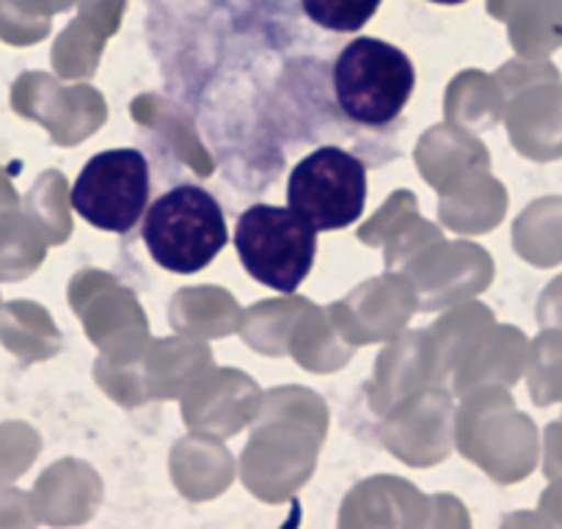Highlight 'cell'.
<instances>
[{"mask_svg":"<svg viewBox=\"0 0 562 529\" xmlns=\"http://www.w3.org/2000/svg\"><path fill=\"white\" fill-rule=\"evenodd\" d=\"M144 243L166 271H202L226 246L224 210L204 188L188 182L171 188L147 210Z\"/></svg>","mask_w":562,"mask_h":529,"instance_id":"obj_2","label":"cell"},{"mask_svg":"<svg viewBox=\"0 0 562 529\" xmlns=\"http://www.w3.org/2000/svg\"><path fill=\"white\" fill-rule=\"evenodd\" d=\"M416 69L400 47L361 36L334 61V97L345 116L361 127H386L408 105Z\"/></svg>","mask_w":562,"mask_h":529,"instance_id":"obj_1","label":"cell"},{"mask_svg":"<svg viewBox=\"0 0 562 529\" xmlns=\"http://www.w3.org/2000/svg\"><path fill=\"white\" fill-rule=\"evenodd\" d=\"M306 18L331 34H353L375 18L381 0H299Z\"/></svg>","mask_w":562,"mask_h":529,"instance_id":"obj_6","label":"cell"},{"mask_svg":"<svg viewBox=\"0 0 562 529\" xmlns=\"http://www.w3.org/2000/svg\"><path fill=\"white\" fill-rule=\"evenodd\" d=\"M288 202L317 232L345 229L364 213L367 166L348 149H315L290 175Z\"/></svg>","mask_w":562,"mask_h":529,"instance_id":"obj_5","label":"cell"},{"mask_svg":"<svg viewBox=\"0 0 562 529\" xmlns=\"http://www.w3.org/2000/svg\"><path fill=\"white\" fill-rule=\"evenodd\" d=\"M149 191L147 158L138 149H108L83 166L69 202L86 224L124 235L147 213Z\"/></svg>","mask_w":562,"mask_h":529,"instance_id":"obj_4","label":"cell"},{"mask_svg":"<svg viewBox=\"0 0 562 529\" xmlns=\"http://www.w3.org/2000/svg\"><path fill=\"white\" fill-rule=\"evenodd\" d=\"M235 248L262 288L295 293L315 264L317 229L290 207L254 204L237 218Z\"/></svg>","mask_w":562,"mask_h":529,"instance_id":"obj_3","label":"cell"},{"mask_svg":"<svg viewBox=\"0 0 562 529\" xmlns=\"http://www.w3.org/2000/svg\"><path fill=\"white\" fill-rule=\"evenodd\" d=\"M428 3H439V7H458V3H467V0H428Z\"/></svg>","mask_w":562,"mask_h":529,"instance_id":"obj_7","label":"cell"}]
</instances>
